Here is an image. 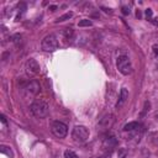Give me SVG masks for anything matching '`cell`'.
<instances>
[{
  "label": "cell",
  "instance_id": "1",
  "mask_svg": "<svg viewBox=\"0 0 158 158\" xmlns=\"http://www.w3.org/2000/svg\"><path fill=\"white\" fill-rule=\"evenodd\" d=\"M31 112L37 118H44L49 112V105L44 99H36L31 104Z\"/></svg>",
  "mask_w": 158,
  "mask_h": 158
},
{
  "label": "cell",
  "instance_id": "2",
  "mask_svg": "<svg viewBox=\"0 0 158 158\" xmlns=\"http://www.w3.org/2000/svg\"><path fill=\"white\" fill-rule=\"evenodd\" d=\"M89 136H90L89 130L85 126H81V125L75 126L73 128V131H72V138L77 143H84V142H86L88 138H89Z\"/></svg>",
  "mask_w": 158,
  "mask_h": 158
},
{
  "label": "cell",
  "instance_id": "3",
  "mask_svg": "<svg viewBox=\"0 0 158 158\" xmlns=\"http://www.w3.org/2000/svg\"><path fill=\"white\" fill-rule=\"evenodd\" d=\"M116 65H117V69L121 74L123 75H128L132 73L133 68H132V64H131V60L127 56H120L116 60Z\"/></svg>",
  "mask_w": 158,
  "mask_h": 158
},
{
  "label": "cell",
  "instance_id": "4",
  "mask_svg": "<svg viewBox=\"0 0 158 158\" xmlns=\"http://www.w3.org/2000/svg\"><path fill=\"white\" fill-rule=\"evenodd\" d=\"M41 47L44 52H53L58 48V40L54 35H47L41 43Z\"/></svg>",
  "mask_w": 158,
  "mask_h": 158
},
{
  "label": "cell",
  "instance_id": "5",
  "mask_svg": "<svg viewBox=\"0 0 158 158\" xmlns=\"http://www.w3.org/2000/svg\"><path fill=\"white\" fill-rule=\"evenodd\" d=\"M51 130H52V133L56 137H58V138H64L68 135V127H67V125L63 123V122H60V121H54L52 123Z\"/></svg>",
  "mask_w": 158,
  "mask_h": 158
},
{
  "label": "cell",
  "instance_id": "6",
  "mask_svg": "<svg viewBox=\"0 0 158 158\" xmlns=\"http://www.w3.org/2000/svg\"><path fill=\"white\" fill-rule=\"evenodd\" d=\"M26 72L31 75H35L40 72V64L37 63L36 59L33 58H30L27 62H26Z\"/></svg>",
  "mask_w": 158,
  "mask_h": 158
},
{
  "label": "cell",
  "instance_id": "7",
  "mask_svg": "<svg viewBox=\"0 0 158 158\" xmlns=\"http://www.w3.org/2000/svg\"><path fill=\"white\" fill-rule=\"evenodd\" d=\"M114 121H115L114 116H112L111 114H109V115H105V116H104V117L100 120V122H99V126H100L102 130H109V128L112 126Z\"/></svg>",
  "mask_w": 158,
  "mask_h": 158
},
{
  "label": "cell",
  "instance_id": "8",
  "mask_svg": "<svg viewBox=\"0 0 158 158\" xmlns=\"http://www.w3.org/2000/svg\"><path fill=\"white\" fill-rule=\"evenodd\" d=\"M26 89V91L30 94V95H37L38 93H40V84H38V81H36V80H32V81H30L28 84H27V86L25 88Z\"/></svg>",
  "mask_w": 158,
  "mask_h": 158
},
{
  "label": "cell",
  "instance_id": "9",
  "mask_svg": "<svg viewBox=\"0 0 158 158\" xmlns=\"http://www.w3.org/2000/svg\"><path fill=\"white\" fill-rule=\"evenodd\" d=\"M127 99H128V90H127L126 88H122V89L120 90V96H118V100H117L116 107H117V109L122 107V106H123V104L127 101Z\"/></svg>",
  "mask_w": 158,
  "mask_h": 158
},
{
  "label": "cell",
  "instance_id": "10",
  "mask_svg": "<svg viewBox=\"0 0 158 158\" xmlns=\"http://www.w3.org/2000/svg\"><path fill=\"white\" fill-rule=\"evenodd\" d=\"M116 144H117V139H116L114 136L105 138L104 142H102V147L106 148V149H111V148H114Z\"/></svg>",
  "mask_w": 158,
  "mask_h": 158
},
{
  "label": "cell",
  "instance_id": "11",
  "mask_svg": "<svg viewBox=\"0 0 158 158\" xmlns=\"http://www.w3.org/2000/svg\"><path fill=\"white\" fill-rule=\"evenodd\" d=\"M138 127H139V123H138L137 121H132V122H128V123H126V125L123 126V131H126V132H132V131L138 130Z\"/></svg>",
  "mask_w": 158,
  "mask_h": 158
},
{
  "label": "cell",
  "instance_id": "12",
  "mask_svg": "<svg viewBox=\"0 0 158 158\" xmlns=\"http://www.w3.org/2000/svg\"><path fill=\"white\" fill-rule=\"evenodd\" d=\"M0 152H1L2 154L9 156L10 158H14V153H12L11 148H10V147H7V146H5V144H1V146H0Z\"/></svg>",
  "mask_w": 158,
  "mask_h": 158
},
{
  "label": "cell",
  "instance_id": "13",
  "mask_svg": "<svg viewBox=\"0 0 158 158\" xmlns=\"http://www.w3.org/2000/svg\"><path fill=\"white\" fill-rule=\"evenodd\" d=\"M72 16H73V12H72V11H69V12H67V14H64V15L59 16V17L56 20V22H63V21H65V20H69Z\"/></svg>",
  "mask_w": 158,
  "mask_h": 158
},
{
  "label": "cell",
  "instance_id": "14",
  "mask_svg": "<svg viewBox=\"0 0 158 158\" xmlns=\"http://www.w3.org/2000/svg\"><path fill=\"white\" fill-rule=\"evenodd\" d=\"M91 25H93V22H91L90 20H88V19H83V20H80L79 23H78L79 27H89V26H91Z\"/></svg>",
  "mask_w": 158,
  "mask_h": 158
},
{
  "label": "cell",
  "instance_id": "15",
  "mask_svg": "<svg viewBox=\"0 0 158 158\" xmlns=\"http://www.w3.org/2000/svg\"><path fill=\"white\" fill-rule=\"evenodd\" d=\"M64 158H79V157H78L77 153H74L73 151L67 149V151L64 152Z\"/></svg>",
  "mask_w": 158,
  "mask_h": 158
},
{
  "label": "cell",
  "instance_id": "16",
  "mask_svg": "<svg viewBox=\"0 0 158 158\" xmlns=\"http://www.w3.org/2000/svg\"><path fill=\"white\" fill-rule=\"evenodd\" d=\"M64 35L67 36V37H72V35H73V28H65V31H64Z\"/></svg>",
  "mask_w": 158,
  "mask_h": 158
},
{
  "label": "cell",
  "instance_id": "17",
  "mask_svg": "<svg viewBox=\"0 0 158 158\" xmlns=\"http://www.w3.org/2000/svg\"><path fill=\"white\" fill-rule=\"evenodd\" d=\"M130 12H131L130 7H127V6H122V14H123V15H128Z\"/></svg>",
  "mask_w": 158,
  "mask_h": 158
},
{
  "label": "cell",
  "instance_id": "18",
  "mask_svg": "<svg viewBox=\"0 0 158 158\" xmlns=\"http://www.w3.org/2000/svg\"><path fill=\"white\" fill-rule=\"evenodd\" d=\"M117 157H118V158H126V151H125V149H120Z\"/></svg>",
  "mask_w": 158,
  "mask_h": 158
},
{
  "label": "cell",
  "instance_id": "19",
  "mask_svg": "<svg viewBox=\"0 0 158 158\" xmlns=\"http://www.w3.org/2000/svg\"><path fill=\"white\" fill-rule=\"evenodd\" d=\"M144 14H146V16H147V17H151V16H152V10H151V9H146Z\"/></svg>",
  "mask_w": 158,
  "mask_h": 158
},
{
  "label": "cell",
  "instance_id": "20",
  "mask_svg": "<svg viewBox=\"0 0 158 158\" xmlns=\"http://www.w3.org/2000/svg\"><path fill=\"white\" fill-rule=\"evenodd\" d=\"M153 52H154L156 56H158V44H154L153 46Z\"/></svg>",
  "mask_w": 158,
  "mask_h": 158
},
{
  "label": "cell",
  "instance_id": "21",
  "mask_svg": "<svg viewBox=\"0 0 158 158\" xmlns=\"http://www.w3.org/2000/svg\"><path fill=\"white\" fill-rule=\"evenodd\" d=\"M0 118H1V122H2L4 125H6V117H5V115H1Z\"/></svg>",
  "mask_w": 158,
  "mask_h": 158
}]
</instances>
